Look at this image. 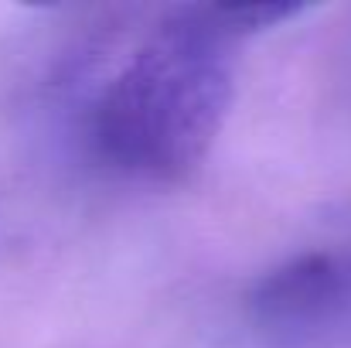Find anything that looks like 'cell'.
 I'll list each match as a JSON object with an SVG mask.
<instances>
[{"label":"cell","instance_id":"6da1fadb","mask_svg":"<svg viewBox=\"0 0 351 348\" xmlns=\"http://www.w3.org/2000/svg\"><path fill=\"white\" fill-rule=\"evenodd\" d=\"M235 41L215 7L171 10L93 100V157L136 181L191 178L232 106Z\"/></svg>","mask_w":351,"mask_h":348},{"label":"cell","instance_id":"7a4b0ae2","mask_svg":"<svg viewBox=\"0 0 351 348\" xmlns=\"http://www.w3.org/2000/svg\"><path fill=\"white\" fill-rule=\"evenodd\" d=\"M242 314L263 348H341L351 342V246L304 249L266 270Z\"/></svg>","mask_w":351,"mask_h":348}]
</instances>
